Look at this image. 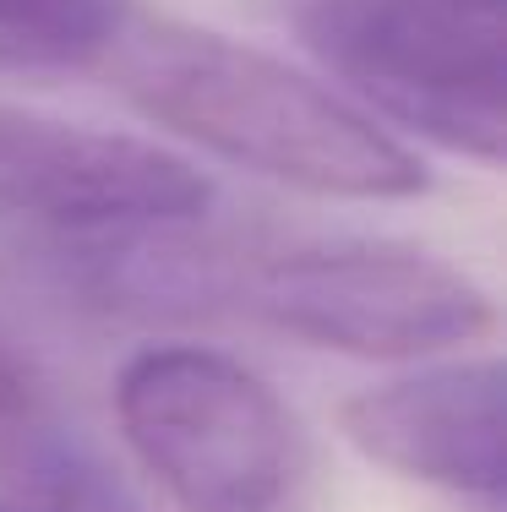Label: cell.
Wrapping results in <instances>:
<instances>
[{
	"label": "cell",
	"mask_w": 507,
	"mask_h": 512,
	"mask_svg": "<svg viewBox=\"0 0 507 512\" xmlns=\"http://www.w3.org/2000/svg\"><path fill=\"white\" fill-rule=\"evenodd\" d=\"M104 66L153 126L262 180L349 202L426 191V164L377 115L229 33L137 11Z\"/></svg>",
	"instance_id": "cell-1"
},
{
	"label": "cell",
	"mask_w": 507,
	"mask_h": 512,
	"mask_svg": "<svg viewBox=\"0 0 507 512\" xmlns=\"http://www.w3.org/2000/svg\"><path fill=\"white\" fill-rule=\"evenodd\" d=\"M202 306L360 360H415L497 327L491 295L453 262L393 240H306L279 251H202Z\"/></svg>",
	"instance_id": "cell-2"
},
{
	"label": "cell",
	"mask_w": 507,
	"mask_h": 512,
	"mask_svg": "<svg viewBox=\"0 0 507 512\" xmlns=\"http://www.w3.org/2000/svg\"><path fill=\"white\" fill-rule=\"evenodd\" d=\"M295 33L366 115L377 109L442 153L502 164V0H300Z\"/></svg>",
	"instance_id": "cell-3"
},
{
	"label": "cell",
	"mask_w": 507,
	"mask_h": 512,
	"mask_svg": "<svg viewBox=\"0 0 507 512\" xmlns=\"http://www.w3.org/2000/svg\"><path fill=\"white\" fill-rule=\"evenodd\" d=\"M115 420L137 463L186 512H279L295 425L251 365L202 344H153L115 376Z\"/></svg>",
	"instance_id": "cell-4"
},
{
	"label": "cell",
	"mask_w": 507,
	"mask_h": 512,
	"mask_svg": "<svg viewBox=\"0 0 507 512\" xmlns=\"http://www.w3.org/2000/svg\"><path fill=\"white\" fill-rule=\"evenodd\" d=\"M197 164L126 131H93L0 104V218L50 240H131L202 218Z\"/></svg>",
	"instance_id": "cell-5"
},
{
	"label": "cell",
	"mask_w": 507,
	"mask_h": 512,
	"mask_svg": "<svg viewBox=\"0 0 507 512\" xmlns=\"http://www.w3.org/2000/svg\"><path fill=\"white\" fill-rule=\"evenodd\" d=\"M502 387L497 360H458L398 376L388 387H366L349 398L344 436L404 480L497 507L507 480Z\"/></svg>",
	"instance_id": "cell-6"
},
{
	"label": "cell",
	"mask_w": 507,
	"mask_h": 512,
	"mask_svg": "<svg viewBox=\"0 0 507 512\" xmlns=\"http://www.w3.org/2000/svg\"><path fill=\"white\" fill-rule=\"evenodd\" d=\"M0 474L39 512H137L11 349H0Z\"/></svg>",
	"instance_id": "cell-7"
},
{
	"label": "cell",
	"mask_w": 507,
	"mask_h": 512,
	"mask_svg": "<svg viewBox=\"0 0 507 512\" xmlns=\"http://www.w3.org/2000/svg\"><path fill=\"white\" fill-rule=\"evenodd\" d=\"M137 0H0V71H99L137 22Z\"/></svg>",
	"instance_id": "cell-8"
},
{
	"label": "cell",
	"mask_w": 507,
	"mask_h": 512,
	"mask_svg": "<svg viewBox=\"0 0 507 512\" xmlns=\"http://www.w3.org/2000/svg\"><path fill=\"white\" fill-rule=\"evenodd\" d=\"M0 512H28V507H11V502H0Z\"/></svg>",
	"instance_id": "cell-9"
}]
</instances>
